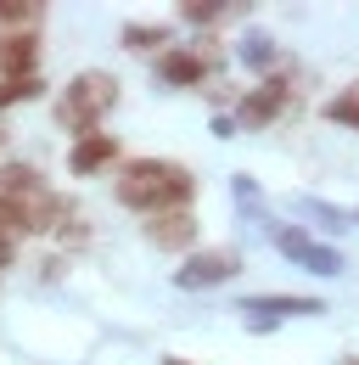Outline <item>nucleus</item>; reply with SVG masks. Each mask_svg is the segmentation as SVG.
Wrapping results in <instances>:
<instances>
[{
	"label": "nucleus",
	"mask_w": 359,
	"mask_h": 365,
	"mask_svg": "<svg viewBox=\"0 0 359 365\" xmlns=\"http://www.w3.org/2000/svg\"><path fill=\"white\" fill-rule=\"evenodd\" d=\"M0 202L17 214V225H23V236L28 230H56V220H62V197L51 191V180H45L40 169H28V163H11V169H0Z\"/></svg>",
	"instance_id": "f03ea898"
},
{
	"label": "nucleus",
	"mask_w": 359,
	"mask_h": 365,
	"mask_svg": "<svg viewBox=\"0 0 359 365\" xmlns=\"http://www.w3.org/2000/svg\"><path fill=\"white\" fill-rule=\"evenodd\" d=\"M214 62H219V56H214L208 46H197V51H175L169 46L163 56H157V79H163V85H202Z\"/></svg>",
	"instance_id": "9d476101"
},
{
	"label": "nucleus",
	"mask_w": 359,
	"mask_h": 365,
	"mask_svg": "<svg viewBox=\"0 0 359 365\" xmlns=\"http://www.w3.org/2000/svg\"><path fill=\"white\" fill-rule=\"evenodd\" d=\"M236 270H241V253L236 247H202V253H191L175 270V287L180 292H208L219 281H236Z\"/></svg>",
	"instance_id": "39448f33"
},
{
	"label": "nucleus",
	"mask_w": 359,
	"mask_h": 365,
	"mask_svg": "<svg viewBox=\"0 0 359 365\" xmlns=\"http://www.w3.org/2000/svg\"><path fill=\"white\" fill-rule=\"evenodd\" d=\"M113 107H118V79H113L107 68H85V73H73V79L62 85V96H56V124L73 130V135H90Z\"/></svg>",
	"instance_id": "7ed1b4c3"
},
{
	"label": "nucleus",
	"mask_w": 359,
	"mask_h": 365,
	"mask_svg": "<svg viewBox=\"0 0 359 365\" xmlns=\"http://www.w3.org/2000/svg\"><path fill=\"white\" fill-rule=\"evenodd\" d=\"M241 62H247L253 73H269V68H275V40H269V34H247V40H241Z\"/></svg>",
	"instance_id": "dca6fc26"
},
{
	"label": "nucleus",
	"mask_w": 359,
	"mask_h": 365,
	"mask_svg": "<svg viewBox=\"0 0 359 365\" xmlns=\"http://www.w3.org/2000/svg\"><path fill=\"white\" fill-rule=\"evenodd\" d=\"M326 118L343 124V130H359V85H343V91L326 101Z\"/></svg>",
	"instance_id": "2eb2a0df"
},
{
	"label": "nucleus",
	"mask_w": 359,
	"mask_h": 365,
	"mask_svg": "<svg viewBox=\"0 0 359 365\" xmlns=\"http://www.w3.org/2000/svg\"><path fill=\"white\" fill-rule=\"evenodd\" d=\"M286 107H292V85L269 73L264 85H253V91L236 101V130H264V124H275Z\"/></svg>",
	"instance_id": "423d86ee"
},
{
	"label": "nucleus",
	"mask_w": 359,
	"mask_h": 365,
	"mask_svg": "<svg viewBox=\"0 0 359 365\" xmlns=\"http://www.w3.org/2000/svg\"><path fill=\"white\" fill-rule=\"evenodd\" d=\"M28 96H40V79H0V107H17Z\"/></svg>",
	"instance_id": "f3484780"
},
{
	"label": "nucleus",
	"mask_w": 359,
	"mask_h": 365,
	"mask_svg": "<svg viewBox=\"0 0 359 365\" xmlns=\"http://www.w3.org/2000/svg\"><path fill=\"white\" fill-rule=\"evenodd\" d=\"M146 242H152L157 253H185V247L197 242V220H191V208H175V214L146 220Z\"/></svg>",
	"instance_id": "9b49d317"
},
{
	"label": "nucleus",
	"mask_w": 359,
	"mask_h": 365,
	"mask_svg": "<svg viewBox=\"0 0 359 365\" xmlns=\"http://www.w3.org/2000/svg\"><path fill=\"white\" fill-rule=\"evenodd\" d=\"M113 197H118L130 214L157 220V214L191 208V197H197V175H191L185 163H169V158H135V163L118 169Z\"/></svg>",
	"instance_id": "f257e3e1"
},
{
	"label": "nucleus",
	"mask_w": 359,
	"mask_h": 365,
	"mask_svg": "<svg viewBox=\"0 0 359 365\" xmlns=\"http://www.w3.org/2000/svg\"><path fill=\"white\" fill-rule=\"evenodd\" d=\"M275 253L292 259L298 270H309V275H343V264H348L337 247L314 242L309 230H298V225H275Z\"/></svg>",
	"instance_id": "20e7f679"
},
{
	"label": "nucleus",
	"mask_w": 359,
	"mask_h": 365,
	"mask_svg": "<svg viewBox=\"0 0 359 365\" xmlns=\"http://www.w3.org/2000/svg\"><path fill=\"white\" fill-rule=\"evenodd\" d=\"M163 365H191V360H163Z\"/></svg>",
	"instance_id": "a211bd4d"
},
{
	"label": "nucleus",
	"mask_w": 359,
	"mask_h": 365,
	"mask_svg": "<svg viewBox=\"0 0 359 365\" xmlns=\"http://www.w3.org/2000/svg\"><path fill=\"white\" fill-rule=\"evenodd\" d=\"M118 163V140L107 135V130H90V135H73L68 146V175H101V169H113Z\"/></svg>",
	"instance_id": "1a4fd4ad"
},
{
	"label": "nucleus",
	"mask_w": 359,
	"mask_h": 365,
	"mask_svg": "<svg viewBox=\"0 0 359 365\" xmlns=\"http://www.w3.org/2000/svg\"><path fill=\"white\" fill-rule=\"evenodd\" d=\"M354 220H359V214H354Z\"/></svg>",
	"instance_id": "aec40b11"
},
{
	"label": "nucleus",
	"mask_w": 359,
	"mask_h": 365,
	"mask_svg": "<svg viewBox=\"0 0 359 365\" xmlns=\"http://www.w3.org/2000/svg\"><path fill=\"white\" fill-rule=\"evenodd\" d=\"M241 315L253 320V331H275L281 320L326 315V304H320V298H241Z\"/></svg>",
	"instance_id": "6e6552de"
},
{
	"label": "nucleus",
	"mask_w": 359,
	"mask_h": 365,
	"mask_svg": "<svg viewBox=\"0 0 359 365\" xmlns=\"http://www.w3.org/2000/svg\"><path fill=\"white\" fill-rule=\"evenodd\" d=\"M124 51H169V23H124Z\"/></svg>",
	"instance_id": "f8f14e48"
},
{
	"label": "nucleus",
	"mask_w": 359,
	"mask_h": 365,
	"mask_svg": "<svg viewBox=\"0 0 359 365\" xmlns=\"http://www.w3.org/2000/svg\"><path fill=\"white\" fill-rule=\"evenodd\" d=\"M40 0H0V29H40Z\"/></svg>",
	"instance_id": "4468645a"
},
{
	"label": "nucleus",
	"mask_w": 359,
	"mask_h": 365,
	"mask_svg": "<svg viewBox=\"0 0 359 365\" xmlns=\"http://www.w3.org/2000/svg\"><path fill=\"white\" fill-rule=\"evenodd\" d=\"M343 365H359V360H343Z\"/></svg>",
	"instance_id": "6ab92c4d"
},
{
	"label": "nucleus",
	"mask_w": 359,
	"mask_h": 365,
	"mask_svg": "<svg viewBox=\"0 0 359 365\" xmlns=\"http://www.w3.org/2000/svg\"><path fill=\"white\" fill-rule=\"evenodd\" d=\"M0 79H40V29L0 34Z\"/></svg>",
	"instance_id": "0eeeda50"
},
{
	"label": "nucleus",
	"mask_w": 359,
	"mask_h": 365,
	"mask_svg": "<svg viewBox=\"0 0 359 365\" xmlns=\"http://www.w3.org/2000/svg\"><path fill=\"white\" fill-rule=\"evenodd\" d=\"M230 11H241V6H224V0H180L175 17L180 23H191V29H214L219 17H230Z\"/></svg>",
	"instance_id": "ddd939ff"
}]
</instances>
